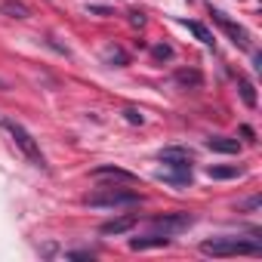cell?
Returning <instances> with one entry per match:
<instances>
[{
	"label": "cell",
	"instance_id": "1",
	"mask_svg": "<svg viewBox=\"0 0 262 262\" xmlns=\"http://www.w3.org/2000/svg\"><path fill=\"white\" fill-rule=\"evenodd\" d=\"M0 126L7 129L10 139L16 142V148H19V151H22V155H25V158L37 167V170H43V173L50 170V167H47V158H43V151H40V145L34 142V136L28 133V129H25L22 123H16L13 117H4V120H0Z\"/></svg>",
	"mask_w": 262,
	"mask_h": 262
},
{
	"label": "cell",
	"instance_id": "2",
	"mask_svg": "<svg viewBox=\"0 0 262 262\" xmlns=\"http://www.w3.org/2000/svg\"><path fill=\"white\" fill-rule=\"evenodd\" d=\"M83 204L96 207V210H123V207H139L142 194L139 191H126V188H102L96 194H86Z\"/></svg>",
	"mask_w": 262,
	"mask_h": 262
},
{
	"label": "cell",
	"instance_id": "3",
	"mask_svg": "<svg viewBox=\"0 0 262 262\" xmlns=\"http://www.w3.org/2000/svg\"><path fill=\"white\" fill-rule=\"evenodd\" d=\"M201 253H207V256H259L262 244L241 241V237H213V241L201 244Z\"/></svg>",
	"mask_w": 262,
	"mask_h": 262
},
{
	"label": "cell",
	"instance_id": "4",
	"mask_svg": "<svg viewBox=\"0 0 262 262\" xmlns=\"http://www.w3.org/2000/svg\"><path fill=\"white\" fill-rule=\"evenodd\" d=\"M151 222V228L158 231V234H182V231H188L191 225H194V216L188 213V210H176V213H164V216H151L148 219Z\"/></svg>",
	"mask_w": 262,
	"mask_h": 262
},
{
	"label": "cell",
	"instance_id": "5",
	"mask_svg": "<svg viewBox=\"0 0 262 262\" xmlns=\"http://www.w3.org/2000/svg\"><path fill=\"white\" fill-rule=\"evenodd\" d=\"M210 16H213V22H216V25H219V28H222L228 37H231V43H234V47H241V50H250V31H247L244 25L231 22V19L222 13V10H213V7H210Z\"/></svg>",
	"mask_w": 262,
	"mask_h": 262
},
{
	"label": "cell",
	"instance_id": "6",
	"mask_svg": "<svg viewBox=\"0 0 262 262\" xmlns=\"http://www.w3.org/2000/svg\"><path fill=\"white\" fill-rule=\"evenodd\" d=\"M93 179H108V182H136V173H129L123 167H114V164H102L96 170H90Z\"/></svg>",
	"mask_w": 262,
	"mask_h": 262
},
{
	"label": "cell",
	"instance_id": "7",
	"mask_svg": "<svg viewBox=\"0 0 262 262\" xmlns=\"http://www.w3.org/2000/svg\"><path fill=\"white\" fill-rule=\"evenodd\" d=\"M136 216H117V219H108V222H102L99 225V234H105V237H114V234H126V231H133L136 228Z\"/></svg>",
	"mask_w": 262,
	"mask_h": 262
},
{
	"label": "cell",
	"instance_id": "8",
	"mask_svg": "<svg viewBox=\"0 0 262 262\" xmlns=\"http://www.w3.org/2000/svg\"><path fill=\"white\" fill-rule=\"evenodd\" d=\"M161 247H170V237H167V234H158V231L129 241V250H161Z\"/></svg>",
	"mask_w": 262,
	"mask_h": 262
},
{
	"label": "cell",
	"instance_id": "9",
	"mask_svg": "<svg viewBox=\"0 0 262 262\" xmlns=\"http://www.w3.org/2000/svg\"><path fill=\"white\" fill-rule=\"evenodd\" d=\"M173 80H176L179 86H185V90H201V86H204V74H201L198 68H179V71L173 74Z\"/></svg>",
	"mask_w": 262,
	"mask_h": 262
},
{
	"label": "cell",
	"instance_id": "10",
	"mask_svg": "<svg viewBox=\"0 0 262 262\" xmlns=\"http://www.w3.org/2000/svg\"><path fill=\"white\" fill-rule=\"evenodd\" d=\"M207 148L210 151H219V155H237L241 151V142L231 139V136H210L207 139Z\"/></svg>",
	"mask_w": 262,
	"mask_h": 262
},
{
	"label": "cell",
	"instance_id": "11",
	"mask_svg": "<svg viewBox=\"0 0 262 262\" xmlns=\"http://www.w3.org/2000/svg\"><path fill=\"white\" fill-rule=\"evenodd\" d=\"M161 164H167V161H191L194 155H191V148H182V145H167V148H161Z\"/></svg>",
	"mask_w": 262,
	"mask_h": 262
},
{
	"label": "cell",
	"instance_id": "12",
	"mask_svg": "<svg viewBox=\"0 0 262 262\" xmlns=\"http://www.w3.org/2000/svg\"><path fill=\"white\" fill-rule=\"evenodd\" d=\"M0 13H4V16H13V19H28V16H31V10L22 4V0H4V4H0Z\"/></svg>",
	"mask_w": 262,
	"mask_h": 262
},
{
	"label": "cell",
	"instance_id": "13",
	"mask_svg": "<svg viewBox=\"0 0 262 262\" xmlns=\"http://www.w3.org/2000/svg\"><path fill=\"white\" fill-rule=\"evenodd\" d=\"M241 173H244V170H241L237 164H231V167H216V164L207 167V176H210V179H237Z\"/></svg>",
	"mask_w": 262,
	"mask_h": 262
},
{
	"label": "cell",
	"instance_id": "14",
	"mask_svg": "<svg viewBox=\"0 0 262 262\" xmlns=\"http://www.w3.org/2000/svg\"><path fill=\"white\" fill-rule=\"evenodd\" d=\"M182 25H185V28H188V31H191V34H194V37H198L201 43H207V47H213V34H210V31H207V28H204L201 22H194V19H185Z\"/></svg>",
	"mask_w": 262,
	"mask_h": 262
},
{
	"label": "cell",
	"instance_id": "15",
	"mask_svg": "<svg viewBox=\"0 0 262 262\" xmlns=\"http://www.w3.org/2000/svg\"><path fill=\"white\" fill-rule=\"evenodd\" d=\"M237 90H241L244 105H247V108H256V90H253V83H250L247 77H237Z\"/></svg>",
	"mask_w": 262,
	"mask_h": 262
},
{
	"label": "cell",
	"instance_id": "16",
	"mask_svg": "<svg viewBox=\"0 0 262 262\" xmlns=\"http://www.w3.org/2000/svg\"><path fill=\"white\" fill-rule=\"evenodd\" d=\"M105 62L108 65H114V68H120V65H126V53L120 50V47H105Z\"/></svg>",
	"mask_w": 262,
	"mask_h": 262
},
{
	"label": "cell",
	"instance_id": "17",
	"mask_svg": "<svg viewBox=\"0 0 262 262\" xmlns=\"http://www.w3.org/2000/svg\"><path fill=\"white\" fill-rule=\"evenodd\" d=\"M151 56H155L158 62H164V59H173V47H167V43H158V47H151Z\"/></svg>",
	"mask_w": 262,
	"mask_h": 262
},
{
	"label": "cell",
	"instance_id": "18",
	"mask_svg": "<svg viewBox=\"0 0 262 262\" xmlns=\"http://www.w3.org/2000/svg\"><path fill=\"white\" fill-rule=\"evenodd\" d=\"M123 120H126V123H142L145 117H142V111H136V108H126V111H123Z\"/></svg>",
	"mask_w": 262,
	"mask_h": 262
},
{
	"label": "cell",
	"instance_id": "19",
	"mask_svg": "<svg viewBox=\"0 0 262 262\" xmlns=\"http://www.w3.org/2000/svg\"><path fill=\"white\" fill-rule=\"evenodd\" d=\"M96 253L93 250H71V253H65V259H93Z\"/></svg>",
	"mask_w": 262,
	"mask_h": 262
},
{
	"label": "cell",
	"instance_id": "20",
	"mask_svg": "<svg viewBox=\"0 0 262 262\" xmlns=\"http://www.w3.org/2000/svg\"><path fill=\"white\" fill-rule=\"evenodd\" d=\"M259 204H262V198L256 194V198H250V201H244V204H241L237 210H259Z\"/></svg>",
	"mask_w": 262,
	"mask_h": 262
},
{
	"label": "cell",
	"instance_id": "21",
	"mask_svg": "<svg viewBox=\"0 0 262 262\" xmlns=\"http://www.w3.org/2000/svg\"><path fill=\"white\" fill-rule=\"evenodd\" d=\"M129 22H133L136 28H142V25H145V16H142V13H133V16H129Z\"/></svg>",
	"mask_w": 262,
	"mask_h": 262
},
{
	"label": "cell",
	"instance_id": "22",
	"mask_svg": "<svg viewBox=\"0 0 262 262\" xmlns=\"http://www.w3.org/2000/svg\"><path fill=\"white\" fill-rule=\"evenodd\" d=\"M241 136H244V139H250V142H256V133H253L250 126H241Z\"/></svg>",
	"mask_w": 262,
	"mask_h": 262
},
{
	"label": "cell",
	"instance_id": "23",
	"mask_svg": "<svg viewBox=\"0 0 262 262\" xmlns=\"http://www.w3.org/2000/svg\"><path fill=\"white\" fill-rule=\"evenodd\" d=\"M0 90H7V80H0Z\"/></svg>",
	"mask_w": 262,
	"mask_h": 262
}]
</instances>
